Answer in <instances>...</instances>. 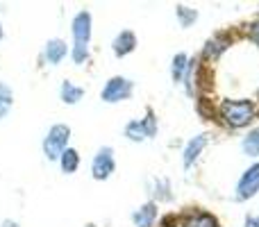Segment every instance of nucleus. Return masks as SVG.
<instances>
[{
	"label": "nucleus",
	"instance_id": "23",
	"mask_svg": "<svg viewBox=\"0 0 259 227\" xmlns=\"http://www.w3.org/2000/svg\"><path fill=\"white\" fill-rule=\"evenodd\" d=\"M3 227H18V225L14 223V220H5V223H3Z\"/></svg>",
	"mask_w": 259,
	"mask_h": 227
},
{
	"label": "nucleus",
	"instance_id": "2",
	"mask_svg": "<svg viewBox=\"0 0 259 227\" xmlns=\"http://www.w3.org/2000/svg\"><path fill=\"white\" fill-rule=\"evenodd\" d=\"M68 141H71V127L64 123H55L53 127L46 132L44 141H41V148H44V155L48 161H59L62 152L68 148Z\"/></svg>",
	"mask_w": 259,
	"mask_h": 227
},
{
	"label": "nucleus",
	"instance_id": "3",
	"mask_svg": "<svg viewBox=\"0 0 259 227\" xmlns=\"http://www.w3.org/2000/svg\"><path fill=\"white\" fill-rule=\"evenodd\" d=\"M157 116L152 109H146V116L143 118H137V120H130L123 129L127 141H134V143H141L146 139H155L157 137Z\"/></svg>",
	"mask_w": 259,
	"mask_h": 227
},
{
	"label": "nucleus",
	"instance_id": "5",
	"mask_svg": "<svg viewBox=\"0 0 259 227\" xmlns=\"http://www.w3.org/2000/svg\"><path fill=\"white\" fill-rule=\"evenodd\" d=\"M116 170V159H114V150L109 146H103L96 150L94 159H91V177L98 179V182H105L109 179Z\"/></svg>",
	"mask_w": 259,
	"mask_h": 227
},
{
	"label": "nucleus",
	"instance_id": "21",
	"mask_svg": "<svg viewBox=\"0 0 259 227\" xmlns=\"http://www.w3.org/2000/svg\"><path fill=\"white\" fill-rule=\"evenodd\" d=\"M248 39H250L252 43L259 48V18H257V21H252L250 27H248Z\"/></svg>",
	"mask_w": 259,
	"mask_h": 227
},
{
	"label": "nucleus",
	"instance_id": "1",
	"mask_svg": "<svg viewBox=\"0 0 259 227\" xmlns=\"http://www.w3.org/2000/svg\"><path fill=\"white\" fill-rule=\"evenodd\" d=\"M219 114L230 129H241V127H248V125L255 120L257 107H255V103L248 98H239V100L228 98L221 103Z\"/></svg>",
	"mask_w": 259,
	"mask_h": 227
},
{
	"label": "nucleus",
	"instance_id": "25",
	"mask_svg": "<svg viewBox=\"0 0 259 227\" xmlns=\"http://www.w3.org/2000/svg\"><path fill=\"white\" fill-rule=\"evenodd\" d=\"M87 227H94V225H87Z\"/></svg>",
	"mask_w": 259,
	"mask_h": 227
},
{
	"label": "nucleus",
	"instance_id": "13",
	"mask_svg": "<svg viewBox=\"0 0 259 227\" xmlns=\"http://www.w3.org/2000/svg\"><path fill=\"white\" fill-rule=\"evenodd\" d=\"M59 98H62L64 105H77L82 98H84V89L73 84L71 80H64L62 86H59Z\"/></svg>",
	"mask_w": 259,
	"mask_h": 227
},
{
	"label": "nucleus",
	"instance_id": "18",
	"mask_svg": "<svg viewBox=\"0 0 259 227\" xmlns=\"http://www.w3.org/2000/svg\"><path fill=\"white\" fill-rule=\"evenodd\" d=\"M175 16H178V23L182 27H191L193 23L198 21V9H191V7H184V5H178L175 7Z\"/></svg>",
	"mask_w": 259,
	"mask_h": 227
},
{
	"label": "nucleus",
	"instance_id": "7",
	"mask_svg": "<svg viewBox=\"0 0 259 227\" xmlns=\"http://www.w3.org/2000/svg\"><path fill=\"white\" fill-rule=\"evenodd\" d=\"M257 191H259V161L243 170L241 179L237 184V200H250L252 196H257Z\"/></svg>",
	"mask_w": 259,
	"mask_h": 227
},
{
	"label": "nucleus",
	"instance_id": "15",
	"mask_svg": "<svg viewBox=\"0 0 259 227\" xmlns=\"http://www.w3.org/2000/svg\"><path fill=\"white\" fill-rule=\"evenodd\" d=\"M187 68H189V57L184 53L173 55V62H170V77H173L175 84H182L184 75H187Z\"/></svg>",
	"mask_w": 259,
	"mask_h": 227
},
{
	"label": "nucleus",
	"instance_id": "17",
	"mask_svg": "<svg viewBox=\"0 0 259 227\" xmlns=\"http://www.w3.org/2000/svg\"><path fill=\"white\" fill-rule=\"evenodd\" d=\"M14 107V91L7 82H0V120L7 118Z\"/></svg>",
	"mask_w": 259,
	"mask_h": 227
},
{
	"label": "nucleus",
	"instance_id": "11",
	"mask_svg": "<svg viewBox=\"0 0 259 227\" xmlns=\"http://www.w3.org/2000/svg\"><path fill=\"white\" fill-rule=\"evenodd\" d=\"M112 50H114V55H116L118 59L132 55L134 50H137V34H134L132 30L118 32V34L114 36V41H112Z\"/></svg>",
	"mask_w": 259,
	"mask_h": 227
},
{
	"label": "nucleus",
	"instance_id": "16",
	"mask_svg": "<svg viewBox=\"0 0 259 227\" xmlns=\"http://www.w3.org/2000/svg\"><path fill=\"white\" fill-rule=\"evenodd\" d=\"M241 150H243V155L252 157V159H257V157H259V127H252L250 132L243 137Z\"/></svg>",
	"mask_w": 259,
	"mask_h": 227
},
{
	"label": "nucleus",
	"instance_id": "19",
	"mask_svg": "<svg viewBox=\"0 0 259 227\" xmlns=\"http://www.w3.org/2000/svg\"><path fill=\"white\" fill-rule=\"evenodd\" d=\"M184 227H219V220H216V216L207 214V211H198L187 220Z\"/></svg>",
	"mask_w": 259,
	"mask_h": 227
},
{
	"label": "nucleus",
	"instance_id": "24",
	"mask_svg": "<svg viewBox=\"0 0 259 227\" xmlns=\"http://www.w3.org/2000/svg\"><path fill=\"white\" fill-rule=\"evenodd\" d=\"M3 34L5 32H3V23H0V41H3Z\"/></svg>",
	"mask_w": 259,
	"mask_h": 227
},
{
	"label": "nucleus",
	"instance_id": "10",
	"mask_svg": "<svg viewBox=\"0 0 259 227\" xmlns=\"http://www.w3.org/2000/svg\"><path fill=\"white\" fill-rule=\"evenodd\" d=\"M207 134H198V137H193V139H189V143L184 146V150H182V164H184V168H191L193 164L198 161V157L202 155V150H205V146H207Z\"/></svg>",
	"mask_w": 259,
	"mask_h": 227
},
{
	"label": "nucleus",
	"instance_id": "9",
	"mask_svg": "<svg viewBox=\"0 0 259 227\" xmlns=\"http://www.w3.org/2000/svg\"><path fill=\"white\" fill-rule=\"evenodd\" d=\"M232 46V39H230V34H225V32H219V34H214L209 41L205 43V48H202V59H219L221 55L225 53V50Z\"/></svg>",
	"mask_w": 259,
	"mask_h": 227
},
{
	"label": "nucleus",
	"instance_id": "22",
	"mask_svg": "<svg viewBox=\"0 0 259 227\" xmlns=\"http://www.w3.org/2000/svg\"><path fill=\"white\" fill-rule=\"evenodd\" d=\"M246 227H259V216L257 214L246 216Z\"/></svg>",
	"mask_w": 259,
	"mask_h": 227
},
{
	"label": "nucleus",
	"instance_id": "20",
	"mask_svg": "<svg viewBox=\"0 0 259 227\" xmlns=\"http://www.w3.org/2000/svg\"><path fill=\"white\" fill-rule=\"evenodd\" d=\"M152 196L157 198L159 202H166L173 198V193H170V182L168 179H155V187H152Z\"/></svg>",
	"mask_w": 259,
	"mask_h": 227
},
{
	"label": "nucleus",
	"instance_id": "12",
	"mask_svg": "<svg viewBox=\"0 0 259 227\" xmlns=\"http://www.w3.org/2000/svg\"><path fill=\"white\" fill-rule=\"evenodd\" d=\"M157 218H159V209H157V202H152V200L146 202V205H141L132 214L134 227H155Z\"/></svg>",
	"mask_w": 259,
	"mask_h": 227
},
{
	"label": "nucleus",
	"instance_id": "8",
	"mask_svg": "<svg viewBox=\"0 0 259 227\" xmlns=\"http://www.w3.org/2000/svg\"><path fill=\"white\" fill-rule=\"evenodd\" d=\"M66 55H71V50H68V43L64 39H59V36H53V39L46 41V46H44V59L50 64V66H57V64H62V59L66 57Z\"/></svg>",
	"mask_w": 259,
	"mask_h": 227
},
{
	"label": "nucleus",
	"instance_id": "4",
	"mask_svg": "<svg viewBox=\"0 0 259 227\" xmlns=\"http://www.w3.org/2000/svg\"><path fill=\"white\" fill-rule=\"evenodd\" d=\"M134 91V82L130 77H123V75H114L105 82L103 91H100V100L107 105H114V103H123L132 96Z\"/></svg>",
	"mask_w": 259,
	"mask_h": 227
},
{
	"label": "nucleus",
	"instance_id": "6",
	"mask_svg": "<svg viewBox=\"0 0 259 227\" xmlns=\"http://www.w3.org/2000/svg\"><path fill=\"white\" fill-rule=\"evenodd\" d=\"M91 27H94V18L87 9L77 12L71 23V34H73V46H89L91 41Z\"/></svg>",
	"mask_w": 259,
	"mask_h": 227
},
{
	"label": "nucleus",
	"instance_id": "14",
	"mask_svg": "<svg viewBox=\"0 0 259 227\" xmlns=\"http://www.w3.org/2000/svg\"><path fill=\"white\" fill-rule=\"evenodd\" d=\"M59 168H62L64 175H73L77 168H80V152L75 148H66L59 157Z\"/></svg>",
	"mask_w": 259,
	"mask_h": 227
}]
</instances>
